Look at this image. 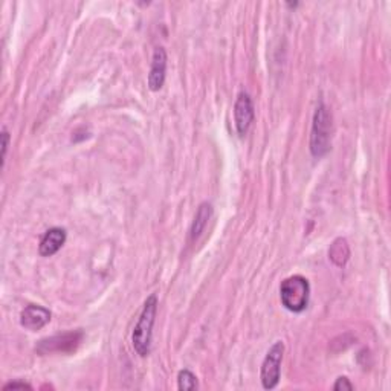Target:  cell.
Instances as JSON below:
<instances>
[{"instance_id":"obj_1","label":"cell","mask_w":391,"mask_h":391,"mask_svg":"<svg viewBox=\"0 0 391 391\" xmlns=\"http://www.w3.org/2000/svg\"><path fill=\"white\" fill-rule=\"evenodd\" d=\"M156 313H157V297L155 293H152L144 303L140 320H138V323H136L133 335H132L133 348L141 358H145L150 355Z\"/></svg>"},{"instance_id":"obj_2","label":"cell","mask_w":391,"mask_h":391,"mask_svg":"<svg viewBox=\"0 0 391 391\" xmlns=\"http://www.w3.org/2000/svg\"><path fill=\"white\" fill-rule=\"evenodd\" d=\"M332 149V113L324 103L315 110L311 132V153L313 157H323Z\"/></svg>"},{"instance_id":"obj_3","label":"cell","mask_w":391,"mask_h":391,"mask_svg":"<svg viewBox=\"0 0 391 391\" xmlns=\"http://www.w3.org/2000/svg\"><path fill=\"white\" fill-rule=\"evenodd\" d=\"M311 284L303 276H292L281 281L280 300L289 312L301 313L309 306Z\"/></svg>"},{"instance_id":"obj_4","label":"cell","mask_w":391,"mask_h":391,"mask_svg":"<svg viewBox=\"0 0 391 391\" xmlns=\"http://www.w3.org/2000/svg\"><path fill=\"white\" fill-rule=\"evenodd\" d=\"M283 356H284V343L277 341L269 348L265 359H263L260 379H261V385L265 390H273L278 385Z\"/></svg>"},{"instance_id":"obj_5","label":"cell","mask_w":391,"mask_h":391,"mask_svg":"<svg viewBox=\"0 0 391 391\" xmlns=\"http://www.w3.org/2000/svg\"><path fill=\"white\" fill-rule=\"evenodd\" d=\"M256 118V110H254V103L246 92H240L234 104V121L236 129L240 136H245Z\"/></svg>"},{"instance_id":"obj_6","label":"cell","mask_w":391,"mask_h":391,"mask_svg":"<svg viewBox=\"0 0 391 391\" xmlns=\"http://www.w3.org/2000/svg\"><path fill=\"white\" fill-rule=\"evenodd\" d=\"M83 340V333L81 332H69V333H63L48 338V340H41L37 350L40 353H51V352H72L75 350L77 345Z\"/></svg>"},{"instance_id":"obj_7","label":"cell","mask_w":391,"mask_h":391,"mask_svg":"<svg viewBox=\"0 0 391 391\" xmlns=\"http://www.w3.org/2000/svg\"><path fill=\"white\" fill-rule=\"evenodd\" d=\"M49 321L51 312L46 308H43V306L29 304L22 311V313H20V324L31 332L43 329Z\"/></svg>"},{"instance_id":"obj_8","label":"cell","mask_w":391,"mask_h":391,"mask_svg":"<svg viewBox=\"0 0 391 391\" xmlns=\"http://www.w3.org/2000/svg\"><path fill=\"white\" fill-rule=\"evenodd\" d=\"M167 75V52L162 46H157L153 52L152 68L149 73V88L153 92L161 90Z\"/></svg>"},{"instance_id":"obj_9","label":"cell","mask_w":391,"mask_h":391,"mask_svg":"<svg viewBox=\"0 0 391 391\" xmlns=\"http://www.w3.org/2000/svg\"><path fill=\"white\" fill-rule=\"evenodd\" d=\"M68 234L65 228H51L45 232V236L41 237L40 246H38V252L41 257H52L54 254H57L63 245L66 243Z\"/></svg>"},{"instance_id":"obj_10","label":"cell","mask_w":391,"mask_h":391,"mask_svg":"<svg viewBox=\"0 0 391 391\" xmlns=\"http://www.w3.org/2000/svg\"><path fill=\"white\" fill-rule=\"evenodd\" d=\"M211 217H213V207H211V204L208 202L200 204L192 224V228H189V240L196 241L200 236H202V232L205 231Z\"/></svg>"},{"instance_id":"obj_11","label":"cell","mask_w":391,"mask_h":391,"mask_svg":"<svg viewBox=\"0 0 391 391\" xmlns=\"http://www.w3.org/2000/svg\"><path fill=\"white\" fill-rule=\"evenodd\" d=\"M329 259L338 268L345 266V263L348 261V259H350V246H348L345 239L338 237L336 240H333L329 249Z\"/></svg>"},{"instance_id":"obj_12","label":"cell","mask_w":391,"mask_h":391,"mask_svg":"<svg viewBox=\"0 0 391 391\" xmlns=\"http://www.w3.org/2000/svg\"><path fill=\"white\" fill-rule=\"evenodd\" d=\"M177 388L181 391H193L197 388V377L189 370H181L177 375Z\"/></svg>"},{"instance_id":"obj_13","label":"cell","mask_w":391,"mask_h":391,"mask_svg":"<svg viewBox=\"0 0 391 391\" xmlns=\"http://www.w3.org/2000/svg\"><path fill=\"white\" fill-rule=\"evenodd\" d=\"M0 138H2V167H5L6 153H8V147H9V132L6 127H2V135H0Z\"/></svg>"},{"instance_id":"obj_14","label":"cell","mask_w":391,"mask_h":391,"mask_svg":"<svg viewBox=\"0 0 391 391\" xmlns=\"http://www.w3.org/2000/svg\"><path fill=\"white\" fill-rule=\"evenodd\" d=\"M333 390L341 391V390H355V385L350 382V379L345 376H340L336 379V382L333 385Z\"/></svg>"},{"instance_id":"obj_15","label":"cell","mask_w":391,"mask_h":391,"mask_svg":"<svg viewBox=\"0 0 391 391\" xmlns=\"http://www.w3.org/2000/svg\"><path fill=\"white\" fill-rule=\"evenodd\" d=\"M9 390H33V387L26 382H19V380H14V382H8L4 385V391H9Z\"/></svg>"}]
</instances>
